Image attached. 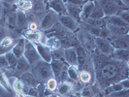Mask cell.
Instances as JSON below:
<instances>
[{"label":"cell","mask_w":129,"mask_h":97,"mask_svg":"<svg viewBox=\"0 0 129 97\" xmlns=\"http://www.w3.org/2000/svg\"><path fill=\"white\" fill-rule=\"evenodd\" d=\"M91 57L95 69L96 80L103 90L112 84L128 79L127 62L113 59L111 56L104 55L98 51L92 52Z\"/></svg>","instance_id":"1"},{"label":"cell","mask_w":129,"mask_h":97,"mask_svg":"<svg viewBox=\"0 0 129 97\" xmlns=\"http://www.w3.org/2000/svg\"><path fill=\"white\" fill-rule=\"evenodd\" d=\"M32 74L39 82L48 81L53 76L52 68H51V64L47 63L43 60H39L35 63V65L33 66Z\"/></svg>","instance_id":"2"},{"label":"cell","mask_w":129,"mask_h":97,"mask_svg":"<svg viewBox=\"0 0 129 97\" xmlns=\"http://www.w3.org/2000/svg\"><path fill=\"white\" fill-rule=\"evenodd\" d=\"M23 57L27 60L29 64H35L37 61H39L41 58L39 56L38 52L36 51V48L33 43L25 40V45H24V52H23Z\"/></svg>","instance_id":"3"},{"label":"cell","mask_w":129,"mask_h":97,"mask_svg":"<svg viewBox=\"0 0 129 97\" xmlns=\"http://www.w3.org/2000/svg\"><path fill=\"white\" fill-rule=\"evenodd\" d=\"M95 45H96V48L97 50L99 51V52L104 54V55L111 56L113 54V52H115V49L112 46L111 42L108 41V40H106V39L97 37L95 39Z\"/></svg>","instance_id":"4"},{"label":"cell","mask_w":129,"mask_h":97,"mask_svg":"<svg viewBox=\"0 0 129 97\" xmlns=\"http://www.w3.org/2000/svg\"><path fill=\"white\" fill-rule=\"evenodd\" d=\"M100 6L103 10L104 16L107 17H112V16H116V14L119 12V7L117 6L116 1H98Z\"/></svg>","instance_id":"5"},{"label":"cell","mask_w":129,"mask_h":97,"mask_svg":"<svg viewBox=\"0 0 129 97\" xmlns=\"http://www.w3.org/2000/svg\"><path fill=\"white\" fill-rule=\"evenodd\" d=\"M58 16L56 13H54L53 11H51L46 15L43 18L42 21H41V26L43 29H50L52 28L54 24H56V21L58 20Z\"/></svg>","instance_id":"6"},{"label":"cell","mask_w":129,"mask_h":97,"mask_svg":"<svg viewBox=\"0 0 129 97\" xmlns=\"http://www.w3.org/2000/svg\"><path fill=\"white\" fill-rule=\"evenodd\" d=\"M35 48H36V51L38 52L39 56L41 59H43V61H45L47 63H51L52 60V51L45 45H42L40 43L35 44Z\"/></svg>","instance_id":"7"},{"label":"cell","mask_w":129,"mask_h":97,"mask_svg":"<svg viewBox=\"0 0 129 97\" xmlns=\"http://www.w3.org/2000/svg\"><path fill=\"white\" fill-rule=\"evenodd\" d=\"M64 60L65 63L69 66H78L77 53L76 49L74 48H67L64 50Z\"/></svg>","instance_id":"8"},{"label":"cell","mask_w":129,"mask_h":97,"mask_svg":"<svg viewBox=\"0 0 129 97\" xmlns=\"http://www.w3.org/2000/svg\"><path fill=\"white\" fill-rule=\"evenodd\" d=\"M112 46L114 47V49L116 50H128L129 48V36L128 34L123 35L121 37H118L116 39H114L111 42Z\"/></svg>","instance_id":"9"},{"label":"cell","mask_w":129,"mask_h":97,"mask_svg":"<svg viewBox=\"0 0 129 97\" xmlns=\"http://www.w3.org/2000/svg\"><path fill=\"white\" fill-rule=\"evenodd\" d=\"M50 64H51V68H52V75L56 79L59 77L61 72L68 67V65L65 63V61H62V60H52V62Z\"/></svg>","instance_id":"10"},{"label":"cell","mask_w":129,"mask_h":97,"mask_svg":"<svg viewBox=\"0 0 129 97\" xmlns=\"http://www.w3.org/2000/svg\"><path fill=\"white\" fill-rule=\"evenodd\" d=\"M19 80L22 82L24 86H27V87H36L38 85V81L36 80V78L34 77L32 73H29V72L23 73L20 76Z\"/></svg>","instance_id":"11"},{"label":"cell","mask_w":129,"mask_h":97,"mask_svg":"<svg viewBox=\"0 0 129 97\" xmlns=\"http://www.w3.org/2000/svg\"><path fill=\"white\" fill-rule=\"evenodd\" d=\"M51 9H52V11L54 13H56L58 15L64 16L67 15V10H66V4L63 1H58V0H53V1H50L49 2Z\"/></svg>","instance_id":"12"},{"label":"cell","mask_w":129,"mask_h":97,"mask_svg":"<svg viewBox=\"0 0 129 97\" xmlns=\"http://www.w3.org/2000/svg\"><path fill=\"white\" fill-rule=\"evenodd\" d=\"M59 21L65 28L69 29V30H75L78 27V22L74 19H72L70 16L68 15H64V16H60L59 18Z\"/></svg>","instance_id":"13"},{"label":"cell","mask_w":129,"mask_h":97,"mask_svg":"<svg viewBox=\"0 0 129 97\" xmlns=\"http://www.w3.org/2000/svg\"><path fill=\"white\" fill-rule=\"evenodd\" d=\"M66 4V10H67V13L68 16H70L72 19H74L77 22H79L81 20V13H82V8L81 7L74 6L70 4L69 2L65 3Z\"/></svg>","instance_id":"14"},{"label":"cell","mask_w":129,"mask_h":97,"mask_svg":"<svg viewBox=\"0 0 129 97\" xmlns=\"http://www.w3.org/2000/svg\"><path fill=\"white\" fill-rule=\"evenodd\" d=\"M107 28L110 30L111 35H112V37H114V39L128 34V27H118V26L107 24Z\"/></svg>","instance_id":"15"},{"label":"cell","mask_w":129,"mask_h":97,"mask_svg":"<svg viewBox=\"0 0 129 97\" xmlns=\"http://www.w3.org/2000/svg\"><path fill=\"white\" fill-rule=\"evenodd\" d=\"M57 92L58 94H60L61 96H67L71 93L74 89V84L70 82H62L60 83L59 85H57Z\"/></svg>","instance_id":"16"},{"label":"cell","mask_w":129,"mask_h":97,"mask_svg":"<svg viewBox=\"0 0 129 97\" xmlns=\"http://www.w3.org/2000/svg\"><path fill=\"white\" fill-rule=\"evenodd\" d=\"M111 57L113 59L118 60V61L127 62L129 59L128 50H118V49H116V50H115V52H113V54L111 55Z\"/></svg>","instance_id":"17"},{"label":"cell","mask_w":129,"mask_h":97,"mask_svg":"<svg viewBox=\"0 0 129 97\" xmlns=\"http://www.w3.org/2000/svg\"><path fill=\"white\" fill-rule=\"evenodd\" d=\"M76 53H77L78 67H83L87 61V56H86L85 50L82 46H79L76 48Z\"/></svg>","instance_id":"18"},{"label":"cell","mask_w":129,"mask_h":97,"mask_svg":"<svg viewBox=\"0 0 129 97\" xmlns=\"http://www.w3.org/2000/svg\"><path fill=\"white\" fill-rule=\"evenodd\" d=\"M24 45H25V40L24 39H20L19 42L17 43V45L12 49V52L16 57L19 59L20 57L23 56V52H24Z\"/></svg>","instance_id":"19"},{"label":"cell","mask_w":129,"mask_h":97,"mask_svg":"<svg viewBox=\"0 0 129 97\" xmlns=\"http://www.w3.org/2000/svg\"><path fill=\"white\" fill-rule=\"evenodd\" d=\"M107 24L114 26H118V27H128V23H126L125 21H123L117 16H112V17H107L106 18Z\"/></svg>","instance_id":"20"},{"label":"cell","mask_w":129,"mask_h":97,"mask_svg":"<svg viewBox=\"0 0 129 97\" xmlns=\"http://www.w3.org/2000/svg\"><path fill=\"white\" fill-rule=\"evenodd\" d=\"M94 8V2H89L87 1L84 5V8H82V13H81V19H83L84 20L89 19L92 10Z\"/></svg>","instance_id":"21"},{"label":"cell","mask_w":129,"mask_h":97,"mask_svg":"<svg viewBox=\"0 0 129 97\" xmlns=\"http://www.w3.org/2000/svg\"><path fill=\"white\" fill-rule=\"evenodd\" d=\"M104 18H105V16H104L102 8L100 6L99 2H98V1H95V2H94V8H93V10H92V13H91L89 19H104Z\"/></svg>","instance_id":"22"},{"label":"cell","mask_w":129,"mask_h":97,"mask_svg":"<svg viewBox=\"0 0 129 97\" xmlns=\"http://www.w3.org/2000/svg\"><path fill=\"white\" fill-rule=\"evenodd\" d=\"M51 51H54V50H58L61 49V43H60V39L56 38V37H50L47 39L46 45Z\"/></svg>","instance_id":"23"},{"label":"cell","mask_w":129,"mask_h":97,"mask_svg":"<svg viewBox=\"0 0 129 97\" xmlns=\"http://www.w3.org/2000/svg\"><path fill=\"white\" fill-rule=\"evenodd\" d=\"M86 22V24L88 26H92V27H98V28H103L107 25V21L106 19L104 18L102 19H88L86 20H84Z\"/></svg>","instance_id":"24"},{"label":"cell","mask_w":129,"mask_h":97,"mask_svg":"<svg viewBox=\"0 0 129 97\" xmlns=\"http://www.w3.org/2000/svg\"><path fill=\"white\" fill-rule=\"evenodd\" d=\"M124 89V87L122 86V84H120V82L119 83H116V84H114L110 85V86H108V87H106L105 89H104V94L105 96H107V95H109L111 93H113V92H116V91H120Z\"/></svg>","instance_id":"25"},{"label":"cell","mask_w":129,"mask_h":97,"mask_svg":"<svg viewBox=\"0 0 129 97\" xmlns=\"http://www.w3.org/2000/svg\"><path fill=\"white\" fill-rule=\"evenodd\" d=\"M29 66L30 64L27 62V60H26L25 58L23 57H20L19 59H18V63H17V71L18 72H27L28 70V68H29Z\"/></svg>","instance_id":"26"},{"label":"cell","mask_w":129,"mask_h":97,"mask_svg":"<svg viewBox=\"0 0 129 97\" xmlns=\"http://www.w3.org/2000/svg\"><path fill=\"white\" fill-rule=\"evenodd\" d=\"M25 38L27 41L29 42H34V43H39L40 41V38H41V34L38 32V31H28V32L25 34Z\"/></svg>","instance_id":"27"},{"label":"cell","mask_w":129,"mask_h":97,"mask_svg":"<svg viewBox=\"0 0 129 97\" xmlns=\"http://www.w3.org/2000/svg\"><path fill=\"white\" fill-rule=\"evenodd\" d=\"M67 75H68V78H70L73 81H78V79H79L78 66H68Z\"/></svg>","instance_id":"28"},{"label":"cell","mask_w":129,"mask_h":97,"mask_svg":"<svg viewBox=\"0 0 129 97\" xmlns=\"http://www.w3.org/2000/svg\"><path fill=\"white\" fill-rule=\"evenodd\" d=\"M4 55H5V58H6L7 62L9 64V67L10 68H15L17 66V63H18V58L14 55L13 52H9Z\"/></svg>","instance_id":"29"},{"label":"cell","mask_w":129,"mask_h":97,"mask_svg":"<svg viewBox=\"0 0 129 97\" xmlns=\"http://www.w3.org/2000/svg\"><path fill=\"white\" fill-rule=\"evenodd\" d=\"M78 80H80V82L83 83V84H88V83H90V81H91L90 73L88 71H85V70L80 72V73H79V79H78Z\"/></svg>","instance_id":"30"},{"label":"cell","mask_w":129,"mask_h":97,"mask_svg":"<svg viewBox=\"0 0 129 97\" xmlns=\"http://www.w3.org/2000/svg\"><path fill=\"white\" fill-rule=\"evenodd\" d=\"M17 22L19 27H25L27 25V17L23 12H19L17 16Z\"/></svg>","instance_id":"31"},{"label":"cell","mask_w":129,"mask_h":97,"mask_svg":"<svg viewBox=\"0 0 129 97\" xmlns=\"http://www.w3.org/2000/svg\"><path fill=\"white\" fill-rule=\"evenodd\" d=\"M64 57V50L63 49H58L52 51V60H62Z\"/></svg>","instance_id":"32"},{"label":"cell","mask_w":129,"mask_h":97,"mask_svg":"<svg viewBox=\"0 0 129 97\" xmlns=\"http://www.w3.org/2000/svg\"><path fill=\"white\" fill-rule=\"evenodd\" d=\"M57 85H58L57 81H56V79H54V78H51L50 80L47 81V88L50 91H52V92L57 88Z\"/></svg>","instance_id":"33"},{"label":"cell","mask_w":129,"mask_h":97,"mask_svg":"<svg viewBox=\"0 0 129 97\" xmlns=\"http://www.w3.org/2000/svg\"><path fill=\"white\" fill-rule=\"evenodd\" d=\"M99 38L106 39V40H108V41H110L111 39H112V35H111L110 30L107 28V25L105 26V27H103V28H101Z\"/></svg>","instance_id":"34"},{"label":"cell","mask_w":129,"mask_h":97,"mask_svg":"<svg viewBox=\"0 0 129 97\" xmlns=\"http://www.w3.org/2000/svg\"><path fill=\"white\" fill-rule=\"evenodd\" d=\"M105 97H129V89H122L120 91L113 92Z\"/></svg>","instance_id":"35"},{"label":"cell","mask_w":129,"mask_h":97,"mask_svg":"<svg viewBox=\"0 0 129 97\" xmlns=\"http://www.w3.org/2000/svg\"><path fill=\"white\" fill-rule=\"evenodd\" d=\"M13 87L15 91L18 92H22L23 91V88H24V84H22V82L20 80H16L15 83L13 84Z\"/></svg>","instance_id":"36"},{"label":"cell","mask_w":129,"mask_h":97,"mask_svg":"<svg viewBox=\"0 0 129 97\" xmlns=\"http://www.w3.org/2000/svg\"><path fill=\"white\" fill-rule=\"evenodd\" d=\"M19 6L22 10H31L33 7V3L31 1H19Z\"/></svg>","instance_id":"37"},{"label":"cell","mask_w":129,"mask_h":97,"mask_svg":"<svg viewBox=\"0 0 129 97\" xmlns=\"http://www.w3.org/2000/svg\"><path fill=\"white\" fill-rule=\"evenodd\" d=\"M93 88L91 86H85L84 88V90L82 92V97H93Z\"/></svg>","instance_id":"38"},{"label":"cell","mask_w":129,"mask_h":97,"mask_svg":"<svg viewBox=\"0 0 129 97\" xmlns=\"http://www.w3.org/2000/svg\"><path fill=\"white\" fill-rule=\"evenodd\" d=\"M116 16L119 17V18L122 19L123 21H125L126 23H128L129 22V12L127 11V10H125V11H121V12H118Z\"/></svg>","instance_id":"39"},{"label":"cell","mask_w":129,"mask_h":97,"mask_svg":"<svg viewBox=\"0 0 129 97\" xmlns=\"http://www.w3.org/2000/svg\"><path fill=\"white\" fill-rule=\"evenodd\" d=\"M12 44H13V40H12V38L7 37V38H5L2 42H1L0 46L3 47V48H9V47L12 46Z\"/></svg>","instance_id":"40"},{"label":"cell","mask_w":129,"mask_h":97,"mask_svg":"<svg viewBox=\"0 0 129 97\" xmlns=\"http://www.w3.org/2000/svg\"><path fill=\"white\" fill-rule=\"evenodd\" d=\"M88 28H89V32H90L92 35L96 36V38L97 37H99L101 28H98V27H92V26H88Z\"/></svg>","instance_id":"41"},{"label":"cell","mask_w":129,"mask_h":97,"mask_svg":"<svg viewBox=\"0 0 129 97\" xmlns=\"http://www.w3.org/2000/svg\"><path fill=\"white\" fill-rule=\"evenodd\" d=\"M0 67L1 68H9V64L5 58V55H0Z\"/></svg>","instance_id":"42"},{"label":"cell","mask_w":129,"mask_h":97,"mask_svg":"<svg viewBox=\"0 0 129 97\" xmlns=\"http://www.w3.org/2000/svg\"><path fill=\"white\" fill-rule=\"evenodd\" d=\"M70 4H72V5H74V6H77V7H81V8H83V5H84L87 1H79V0H75V1H68Z\"/></svg>","instance_id":"43"},{"label":"cell","mask_w":129,"mask_h":97,"mask_svg":"<svg viewBox=\"0 0 129 97\" xmlns=\"http://www.w3.org/2000/svg\"><path fill=\"white\" fill-rule=\"evenodd\" d=\"M11 47H9V48H3V47H1L0 46V55H4V53L6 54L7 52H11Z\"/></svg>","instance_id":"44"},{"label":"cell","mask_w":129,"mask_h":97,"mask_svg":"<svg viewBox=\"0 0 129 97\" xmlns=\"http://www.w3.org/2000/svg\"><path fill=\"white\" fill-rule=\"evenodd\" d=\"M120 84H122V86L124 87V89H129V80L128 79H125L120 81Z\"/></svg>","instance_id":"45"},{"label":"cell","mask_w":129,"mask_h":97,"mask_svg":"<svg viewBox=\"0 0 129 97\" xmlns=\"http://www.w3.org/2000/svg\"><path fill=\"white\" fill-rule=\"evenodd\" d=\"M29 29H30V31H36V29H37V23L36 22H30L29 23Z\"/></svg>","instance_id":"46"},{"label":"cell","mask_w":129,"mask_h":97,"mask_svg":"<svg viewBox=\"0 0 129 97\" xmlns=\"http://www.w3.org/2000/svg\"><path fill=\"white\" fill-rule=\"evenodd\" d=\"M35 3H36V5H39V4L42 5V4H43V2L40 3V1H37V2H35ZM43 8H44V6H37V7H35V10H39V9L41 10V9H43Z\"/></svg>","instance_id":"47"},{"label":"cell","mask_w":129,"mask_h":97,"mask_svg":"<svg viewBox=\"0 0 129 97\" xmlns=\"http://www.w3.org/2000/svg\"><path fill=\"white\" fill-rule=\"evenodd\" d=\"M17 97H26V95L23 92H18L17 93Z\"/></svg>","instance_id":"48"},{"label":"cell","mask_w":129,"mask_h":97,"mask_svg":"<svg viewBox=\"0 0 129 97\" xmlns=\"http://www.w3.org/2000/svg\"><path fill=\"white\" fill-rule=\"evenodd\" d=\"M96 97H105V96H104L103 94H101V93H98L96 95Z\"/></svg>","instance_id":"49"},{"label":"cell","mask_w":129,"mask_h":97,"mask_svg":"<svg viewBox=\"0 0 129 97\" xmlns=\"http://www.w3.org/2000/svg\"><path fill=\"white\" fill-rule=\"evenodd\" d=\"M48 97H56L55 95H53V94H52V95H50V96H48Z\"/></svg>","instance_id":"50"},{"label":"cell","mask_w":129,"mask_h":97,"mask_svg":"<svg viewBox=\"0 0 129 97\" xmlns=\"http://www.w3.org/2000/svg\"><path fill=\"white\" fill-rule=\"evenodd\" d=\"M26 97H30V96H26Z\"/></svg>","instance_id":"51"},{"label":"cell","mask_w":129,"mask_h":97,"mask_svg":"<svg viewBox=\"0 0 129 97\" xmlns=\"http://www.w3.org/2000/svg\"><path fill=\"white\" fill-rule=\"evenodd\" d=\"M60 97H63V96H60Z\"/></svg>","instance_id":"52"}]
</instances>
